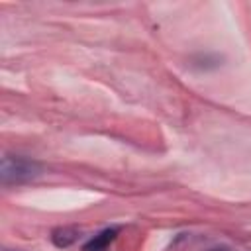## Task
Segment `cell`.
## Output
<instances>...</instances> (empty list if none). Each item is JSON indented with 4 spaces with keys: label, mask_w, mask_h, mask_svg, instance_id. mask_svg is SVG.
I'll list each match as a JSON object with an SVG mask.
<instances>
[{
    "label": "cell",
    "mask_w": 251,
    "mask_h": 251,
    "mask_svg": "<svg viewBox=\"0 0 251 251\" xmlns=\"http://www.w3.org/2000/svg\"><path fill=\"white\" fill-rule=\"evenodd\" d=\"M39 173H41V165L31 159H25V157L6 155L0 165V178L4 184L27 182V180L39 176Z\"/></svg>",
    "instance_id": "1"
},
{
    "label": "cell",
    "mask_w": 251,
    "mask_h": 251,
    "mask_svg": "<svg viewBox=\"0 0 251 251\" xmlns=\"http://www.w3.org/2000/svg\"><path fill=\"white\" fill-rule=\"evenodd\" d=\"M116 235H118V229H114V227L104 229V231H100L98 235H94V237L84 245V251H106L108 245L116 239Z\"/></svg>",
    "instance_id": "2"
},
{
    "label": "cell",
    "mask_w": 251,
    "mask_h": 251,
    "mask_svg": "<svg viewBox=\"0 0 251 251\" xmlns=\"http://www.w3.org/2000/svg\"><path fill=\"white\" fill-rule=\"evenodd\" d=\"M75 239H76V231H75V229L63 227V229H55V231H53V241H55V245H59V247H67V245H71Z\"/></svg>",
    "instance_id": "3"
}]
</instances>
